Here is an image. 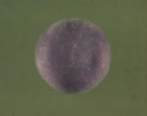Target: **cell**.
<instances>
[{"instance_id":"6da1fadb","label":"cell","mask_w":147,"mask_h":116,"mask_svg":"<svg viewBox=\"0 0 147 116\" xmlns=\"http://www.w3.org/2000/svg\"><path fill=\"white\" fill-rule=\"evenodd\" d=\"M111 57L102 30L88 20H60L40 37L35 52L36 65L45 82L63 93L90 91L105 79Z\"/></svg>"}]
</instances>
